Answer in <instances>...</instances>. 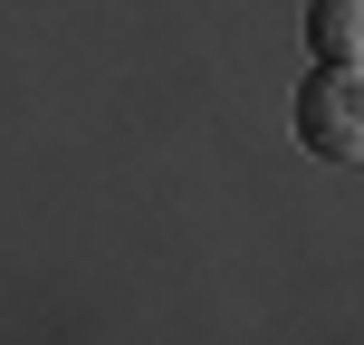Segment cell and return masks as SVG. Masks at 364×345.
Returning <instances> with one entry per match:
<instances>
[{
    "mask_svg": "<svg viewBox=\"0 0 364 345\" xmlns=\"http://www.w3.org/2000/svg\"><path fill=\"white\" fill-rule=\"evenodd\" d=\"M355 38H364V0H307V58L355 68Z\"/></svg>",
    "mask_w": 364,
    "mask_h": 345,
    "instance_id": "2",
    "label": "cell"
},
{
    "mask_svg": "<svg viewBox=\"0 0 364 345\" xmlns=\"http://www.w3.org/2000/svg\"><path fill=\"white\" fill-rule=\"evenodd\" d=\"M297 144L326 154V164H355L364 154V96H355V68H326L316 58L297 77Z\"/></svg>",
    "mask_w": 364,
    "mask_h": 345,
    "instance_id": "1",
    "label": "cell"
}]
</instances>
